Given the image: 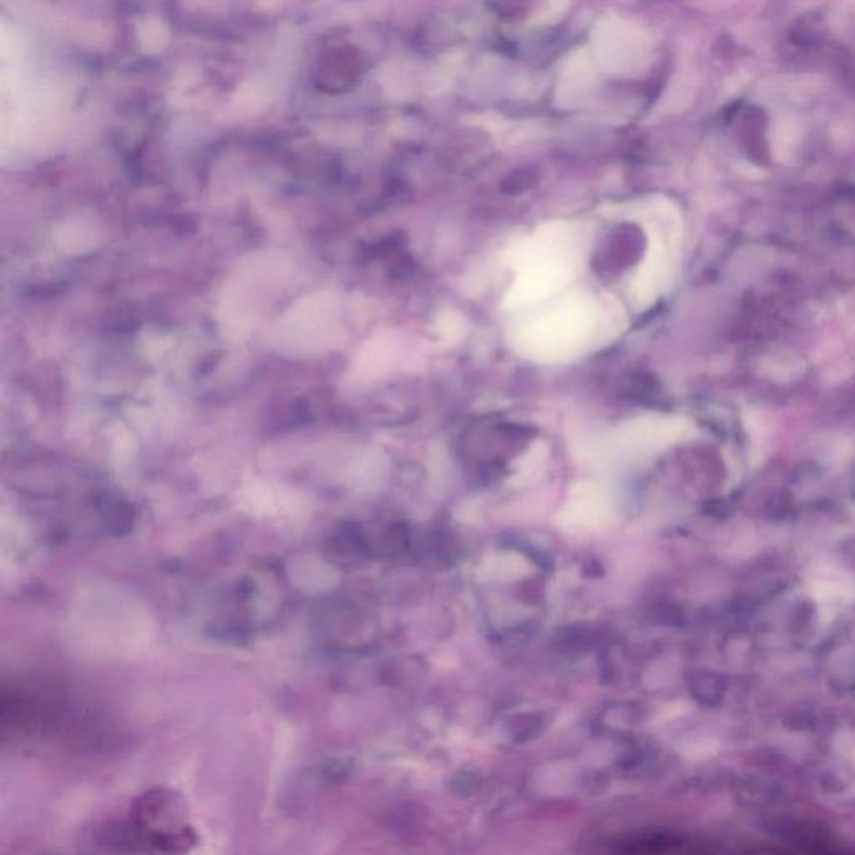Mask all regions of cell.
Instances as JSON below:
<instances>
[{"instance_id": "6da1fadb", "label": "cell", "mask_w": 855, "mask_h": 855, "mask_svg": "<svg viewBox=\"0 0 855 855\" xmlns=\"http://www.w3.org/2000/svg\"><path fill=\"white\" fill-rule=\"evenodd\" d=\"M126 835L137 849L162 854H184L198 840L183 805L166 789L149 790L132 804Z\"/></svg>"}]
</instances>
